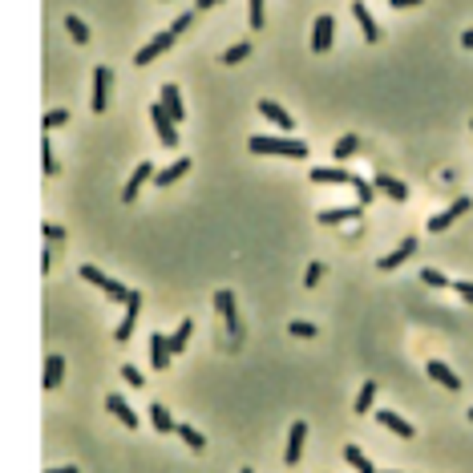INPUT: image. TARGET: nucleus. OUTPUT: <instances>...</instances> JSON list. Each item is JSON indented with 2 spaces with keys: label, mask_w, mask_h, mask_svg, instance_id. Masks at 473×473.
Wrapping results in <instances>:
<instances>
[{
  "label": "nucleus",
  "mask_w": 473,
  "mask_h": 473,
  "mask_svg": "<svg viewBox=\"0 0 473 473\" xmlns=\"http://www.w3.org/2000/svg\"><path fill=\"white\" fill-rule=\"evenodd\" d=\"M311 182H332V186H352L360 198V207H368L372 202V182L356 179V174H348V170H340V166H311L308 170Z\"/></svg>",
  "instance_id": "1"
},
{
  "label": "nucleus",
  "mask_w": 473,
  "mask_h": 473,
  "mask_svg": "<svg viewBox=\"0 0 473 473\" xmlns=\"http://www.w3.org/2000/svg\"><path fill=\"white\" fill-rule=\"evenodd\" d=\"M247 146H251V154H283V158H304L308 154V142H299V138H267V134H255Z\"/></svg>",
  "instance_id": "2"
},
{
  "label": "nucleus",
  "mask_w": 473,
  "mask_h": 473,
  "mask_svg": "<svg viewBox=\"0 0 473 473\" xmlns=\"http://www.w3.org/2000/svg\"><path fill=\"white\" fill-rule=\"evenodd\" d=\"M82 279H85V283H93V287H101V292L110 295V299H122V304H126V295L134 292V287H126V283L110 279L105 271H101V267H93V263H85V267H82Z\"/></svg>",
  "instance_id": "3"
},
{
  "label": "nucleus",
  "mask_w": 473,
  "mask_h": 473,
  "mask_svg": "<svg viewBox=\"0 0 473 473\" xmlns=\"http://www.w3.org/2000/svg\"><path fill=\"white\" fill-rule=\"evenodd\" d=\"M110 89H114V69L98 65L93 69V98H89V110L93 114H105L110 110Z\"/></svg>",
  "instance_id": "4"
},
{
  "label": "nucleus",
  "mask_w": 473,
  "mask_h": 473,
  "mask_svg": "<svg viewBox=\"0 0 473 473\" xmlns=\"http://www.w3.org/2000/svg\"><path fill=\"white\" fill-rule=\"evenodd\" d=\"M214 308H219V316L227 320V332L239 340L243 336V324H239V308H235V292H227V287H219L214 292Z\"/></svg>",
  "instance_id": "5"
},
{
  "label": "nucleus",
  "mask_w": 473,
  "mask_h": 473,
  "mask_svg": "<svg viewBox=\"0 0 473 473\" xmlns=\"http://www.w3.org/2000/svg\"><path fill=\"white\" fill-rule=\"evenodd\" d=\"M150 122H154V130H158V138H162V146H179V122L162 110V101L150 105Z\"/></svg>",
  "instance_id": "6"
},
{
  "label": "nucleus",
  "mask_w": 473,
  "mask_h": 473,
  "mask_svg": "<svg viewBox=\"0 0 473 473\" xmlns=\"http://www.w3.org/2000/svg\"><path fill=\"white\" fill-rule=\"evenodd\" d=\"M174 41H179V37L170 33V29H162V33H154V37H150V45H142V49L134 53V65H150V61H154V57H162V53L170 49Z\"/></svg>",
  "instance_id": "7"
},
{
  "label": "nucleus",
  "mask_w": 473,
  "mask_h": 473,
  "mask_svg": "<svg viewBox=\"0 0 473 473\" xmlns=\"http://www.w3.org/2000/svg\"><path fill=\"white\" fill-rule=\"evenodd\" d=\"M138 311H142V292H130V295H126V316H122V324L114 328V340H117V344H126V340L134 336Z\"/></svg>",
  "instance_id": "8"
},
{
  "label": "nucleus",
  "mask_w": 473,
  "mask_h": 473,
  "mask_svg": "<svg viewBox=\"0 0 473 473\" xmlns=\"http://www.w3.org/2000/svg\"><path fill=\"white\" fill-rule=\"evenodd\" d=\"M469 207H473V198H465V195H461V198H453V202H449V207H445L441 214H433V219H429V231L437 235V231L453 227V223H457V219H461L465 211H469Z\"/></svg>",
  "instance_id": "9"
},
{
  "label": "nucleus",
  "mask_w": 473,
  "mask_h": 473,
  "mask_svg": "<svg viewBox=\"0 0 473 473\" xmlns=\"http://www.w3.org/2000/svg\"><path fill=\"white\" fill-rule=\"evenodd\" d=\"M304 445H308V421H295L287 429V449H283V465H299L304 457Z\"/></svg>",
  "instance_id": "10"
},
{
  "label": "nucleus",
  "mask_w": 473,
  "mask_h": 473,
  "mask_svg": "<svg viewBox=\"0 0 473 473\" xmlns=\"http://www.w3.org/2000/svg\"><path fill=\"white\" fill-rule=\"evenodd\" d=\"M332 37H336V20L328 17H316V25H311V49L316 53H328L332 49Z\"/></svg>",
  "instance_id": "11"
},
{
  "label": "nucleus",
  "mask_w": 473,
  "mask_h": 473,
  "mask_svg": "<svg viewBox=\"0 0 473 473\" xmlns=\"http://www.w3.org/2000/svg\"><path fill=\"white\" fill-rule=\"evenodd\" d=\"M425 372H429V380H437L441 389H449V392L461 389V376H457L445 360H429V364H425Z\"/></svg>",
  "instance_id": "12"
},
{
  "label": "nucleus",
  "mask_w": 473,
  "mask_h": 473,
  "mask_svg": "<svg viewBox=\"0 0 473 473\" xmlns=\"http://www.w3.org/2000/svg\"><path fill=\"white\" fill-rule=\"evenodd\" d=\"M413 251H417V239L408 235V239H401V247H396V251H389L384 259H376V271H396L401 263H408V255H413Z\"/></svg>",
  "instance_id": "13"
},
{
  "label": "nucleus",
  "mask_w": 473,
  "mask_h": 473,
  "mask_svg": "<svg viewBox=\"0 0 473 473\" xmlns=\"http://www.w3.org/2000/svg\"><path fill=\"white\" fill-rule=\"evenodd\" d=\"M372 190L389 195L392 202H408V186L401 179H392V174H372Z\"/></svg>",
  "instance_id": "14"
},
{
  "label": "nucleus",
  "mask_w": 473,
  "mask_h": 473,
  "mask_svg": "<svg viewBox=\"0 0 473 473\" xmlns=\"http://www.w3.org/2000/svg\"><path fill=\"white\" fill-rule=\"evenodd\" d=\"M150 179H154V166H150V162H138V170L130 174V182L122 186V202H134V198H138V190H142Z\"/></svg>",
  "instance_id": "15"
},
{
  "label": "nucleus",
  "mask_w": 473,
  "mask_h": 473,
  "mask_svg": "<svg viewBox=\"0 0 473 473\" xmlns=\"http://www.w3.org/2000/svg\"><path fill=\"white\" fill-rule=\"evenodd\" d=\"M158 101H162V110L174 117V122H182V117H186V105H182V93H179V85H174V82H166V85H162Z\"/></svg>",
  "instance_id": "16"
},
{
  "label": "nucleus",
  "mask_w": 473,
  "mask_h": 473,
  "mask_svg": "<svg viewBox=\"0 0 473 473\" xmlns=\"http://www.w3.org/2000/svg\"><path fill=\"white\" fill-rule=\"evenodd\" d=\"M348 13H352V17L360 20V29H364V37H368V41H380V25H376L372 20V13H368V4H364V0H352V4H348Z\"/></svg>",
  "instance_id": "17"
},
{
  "label": "nucleus",
  "mask_w": 473,
  "mask_h": 473,
  "mask_svg": "<svg viewBox=\"0 0 473 473\" xmlns=\"http://www.w3.org/2000/svg\"><path fill=\"white\" fill-rule=\"evenodd\" d=\"M255 110H259V114L267 117V122H276V126H279V130H283V134L292 130V114H287V110H283V105H279V101L263 98L259 105H255Z\"/></svg>",
  "instance_id": "18"
},
{
  "label": "nucleus",
  "mask_w": 473,
  "mask_h": 473,
  "mask_svg": "<svg viewBox=\"0 0 473 473\" xmlns=\"http://www.w3.org/2000/svg\"><path fill=\"white\" fill-rule=\"evenodd\" d=\"M186 170H190V158L182 154V158H174L166 170H154V179H150V182H154V186H170V182H179Z\"/></svg>",
  "instance_id": "19"
},
{
  "label": "nucleus",
  "mask_w": 473,
  "mask_h": 473,
  "mask_svg": "<svg viewBox=\"0 0 473 473\" xmlns=\"http://www.w3.org/2000/svg\"><path fill=\"white\" fill-rule=\"evenodd\" d=\"M105 408H110V413H114L117 421L126 425V429H138V413H134V408L126 405V396H117V392H110V396H105Z\"/></svg>",
  "instance_id": "20"
},
{
  "label": "nucleus",
  "mask_w": 473,
  "mask_h": 473,
  "mask_svg": "<svg viewBox=\"0 0 473 473\" xmlns=\"http://www.w3.org/2000/svg\"><path fill=\"white\" fill-rule=\"evenodd\" d=\"M150 364L154 368H170V344L162 332H150Z\"/></svg>",
  "instance_id": "21"
},
{
  "label": "nucleus",
  "mask_w": 473,
  "mask_h": 473,
  "mask_svg": "<svg viewBox=\"0 0 473 473\" xmlns=\"http://www.w3.org/2000/svg\"><path fill=\"white\" fill-rule=\"evenodd\" d=\"M376 421L384 425L389 433H396V437H413V433H417V429H413V425H408L405 417H396L392 408H380V413H376Z\"/></svg>",
  "instance_id": "22"
},
{
  "label": "nucleus",
  "mask_w": 473,
  "mask_h": 473,
  "mask_svg": "<svg viewBox=\"0 0 473 473\" xmlns=\"http://www.w3.org/2000/svg\"><path fill=\"white\" fill-rule=\"evenodd\" d=\"M150 425H154V433H174V417L158 401H150Z\"/></svg>",
  "instance_id": "23"
},
{
  "label": "nucleus",
  "mask_w": 473,
  "mask_h": 473,
  "mask_svg": "<svg viewBox=\"0 0 473 473\" xmlns=\"http://www.w3.org/2000/svg\"><path fill=\"white\" fill-rule=\"evenodd\" d=\"M372 401H376V380H364L360 384V392H356V401H352V413H372Z\"/></svg>",
  "instance_id": "24"
},
{
  "label": "nucleus",
  "mask_w": 473,
  "mask_h": 473,
  "mask_svg": "<svg viewBox=\"0 0 473 473\" xmlns=\"http://www.w3.org/2000/svg\"><path fill=\"white\" fill-rule=\"evenodd\" d=\"M348 219H360V202H356V207H336V211H320V223H324V227H336V223H348Z\"/></svg>",
  "instance_id": "25"
},
{
  "label": "nucleus",
  "mask_w": 473,
  "mask_h": 473,
  "mask_svg": "<svg viewBox=\"0 0 473 473\" xmlns=\"http://www.w3.org/2000/svg\"><path fill=\"white\" fill-rule=\"evenodd\" d=\"M61 380H65V360L61 356H49L45 360V389H57V384H61Z\"/></svg>",
  "instance_id": "26"
},
{
  "label": "nucleus",
  "mask_w": 473,
  "mask_h": 473,
  "mask_svg": "<svg viewBox=\"0 0 473 473\" xmlns=\"http://www.w3.org/2000/svg\"><path fill=\"white\" fill-rule=\"evenodd\" d=\"M344 461H348V465H352L356 473H376V465H372V461H368L364 453H360V445H344Z\"/></svg>",
  "instance_id": "27"
},
{
  "label": "nucleus",
  "mask_w": 473,
  "mask_h": 473,
  "mask_svg": "<svg viewBox=\"0 0 473 473\" xmlns=\"http://www.w3.org/2000/svg\"><path fill=\"white\" fill-rule=\"evenodd\" d=\"M190 332H195V324H190V320H182V324L174 328V332H170V336H166V344H170V356H174V352H182V348H186V340H190Z\"/></svg>",
  "instance_id": "28"
},
{
  "label": "nucleus",
  "mask_w": 473,
  "mask_h": 473,
  "mask_svg": "<svg viewBox=\"0 0 473 473\" xmlns=\"http://www.w3.org/2000/svg\"><path fill=\"white\" fill-rule=\"evenodd\" d=\"M174 433H179V437L186 441V445H190V449H202V445H207V437H202V433H198L195 425H186V421H179V425H174Z\"/></svg>",
  "instance_id": "29"
},
{
  "label": "nucleus",
  "mask_w": 473,
  "mask_h": 473,
  "mask_svg": "<svg viewBox=\"0 0 473 473\" xmlns=\"http://www.w3.org/2000/svg\"><path fill=\"white\" fill-rule=\"evenodd\" d=\"M65 29H69V37H73L77 45H89V25H85L82 17H73V13H69V17H65Z\"/></svg>",
  "instance_id": "30"
},
{
  "label": "nucleus",
  "mask_w": 473,
  "mask_h": 473,
  "mask_svg": "<svg viewBox=\"0 0 473 473\" xmlns=\"http://www.w3.org/2000/svg\"><path fill=\"white\" fill-rule=\"evenodd\" d=\"M247 57H251V41H239V45H231V49L223 53V65H239Z\"/></svg>",
  "instance_id": "31"
},
{
  "label": "nucleus",
  "mask_w": 473,
  "mask_h": 473,
  "mask_svg": "<svg viewBox=\"0 0 473 473\" xmlns=\"http://www.w3.org/2000/svg\"><path fill=\"white\" fill-rule=\"evenodd\" d=\"M421 279L429 283V287H453V279L445 276V271H437V267H425V271H421Z\"/></svg>",
  "instance_id": "32"
},
{
  "label": "nucleus",
  "mask_w": 473,
  "mask_h": 473,
  "mask_svg": "<svg viewBox=\"0 0 473 473\" xmlns=\"http://www.w3.org/2000/svg\"><path fill=\"white\" fill-rule=\"evenodd\" d=\"M41 162H45V174H57V170H61V166H57V158H53V146H49V138H45V142H41Z\"/></svg>",
  "instance_id": "33"
},
{
  "label": "nucleus",
  "mask_w": 473,
  "mask_h": 473,
  "mask_svg": "<svg viewBox=\"0 0 473 473\" xmlns=\"http://www.w3.org/2000/svg\"><path fill=\"white\" fill-rule=\"evenodd\" d=\"M287 332H292V336H299V340H311V336H316V324H308V320H292V324H287Z\"/></svg>",
  "instance_id": "34"
},
{
  "label": "nucleus",
  "mask_w": 473,
  "mask_h": 473,
  "mask_svg": "<svg viewBox=\"0 0 473 473\" xmlns=\"http://www.w3.org/2000/svg\"><path fill=\"white\" fill-rule=\"evenodd\" d=\"M332 150H336V158H340V162H344L348 154H356V138H352V134H344V138H340V142H336V146H332Z\"/></svg>",
  "instance_id": "35"
},
{
  "label": "nucleus",
  "mask_w": 473,
  "mask_h": 473,
  "mask_svg": "<svg viewBox=\"0 0 473 473\" xmlns=\"http://www.w3.org/2000/svg\"><path fill=\"white\" fill-rule=\"evenodd\" d=\"M65 122H69V110H49V114H45V134L57 130V126H65Z\"/></svg>",
  "instance_id": "36"
},
{
  "label": "nucleus",
  "mask_w": 473,
  "mask_h": 473,
  "mask_svg": "<svg viewBox=\"0 0 473 473\" xmlns=\"http://www.w3.org/2000/svg\"><path fill=\"white\" fill-rule=\"evenodd\" d=\"M122 376H126V384H134V389H142V380H146V376L138 372L134 364H122Z\"/></svg>",
  "instance_id": "37"
},
{
  "label": "nucleus",
  "mask_w": 473,
  "mask_h": 473,
  "mask_svg": "<svg viewBox=\"0 0 473 473\" xmlns=\"http://www.w3.org/2000/svg\"><path fill=\"white\" fill-rule=\"evenodd\" d=\"M263 4H267V0H251V25H255V29H263V20H267Z\"/></svg>",
  "instance_id": "38"
},
{
  "label": "nucleus",
  "mask_w": 473,
  "mask_h": 473,
  "mask_svg": "<svg viewBox=\"0 0 473 473\" xmlns=\"http://www.w3.org/2000/svg\"><path fill=\"white\" fill-rule=\"evenodd\" d=\"M190 20H195V13H179V20L170 25V33H174V37H182L186 29H190Z\"/></svg>",
  "instance_id": "39"
},
{
  "label": "nucleus",
  "mask_w": 473,
  "mask_h": 473,
  "mask_svg": "<svg viewBox=\"0 0 473 473\" xmlns=\"http://www.w3.org/2000/svg\"><path fill=\"white\" fill-rule=\"evenodd\" d=\"M320 276H324V267H320V263H308V271H304V283H308V287H316V283H320Z\"/></svg>",
  "instance_id": "40"
},
{
  "label": "nucleus",
  "mask_w": 473,
  "mask_h": 473,
  "mask_svg": "<svg viewBox=\"0 0 473 473\" xmlns=\"http://www.w3.org/2000/svg\"><path fill=\"white\" fill-rule=\"evenodd\" d=\"M453 287H457V295H461L465 304H473V283L469 279H461V283H453Z\"/></svg>",
  "instance_id": "41"
},
{
  "label": "nucleus",
  "mask_w": 473,
  "mask_h": 473,
  "mask_svg": "<svg viewBox=\"0 0 473 473\" xmlns=\"http://www.w3.org/2000/svg\"><path fill=\"white\" fill-rule=\"evenodd\" d=\"M41 231H45V239H53V243H57V239H65V231L57 227V223H45Z\"/></svg>",
  "instance_id": "42"
},
{
  "label": "nucleus",
  "mask_w": 473,
  "mask_h": 473,
  "mask_svg": "<svg viewBox=\"0 0 473 473\" xmlns=\"http://www.w3.org/2000/svg\"><path fill=\"white\" fill-rule=\"evenodd\" d=\"M417 4H425V0H392V8H417Z\"/></svg>",
  "instance_id": "43"
},
{
  "label": "nucleus",
  "mask_w": 473,
  "mask_h": 473,
  "mask_svg": "<svg viewBox=\"0 0 473 473\" xmlns=\"http://www.w3.org/2000/svg\"><path fill=\"white\" fill-rule=\"evenodd\" d=\"M461 45H465V49H473V29H465V33H461Z\"/></svg>",
  "instance_id": "44"
},
{
  "label": "nucleus",
  "mask_w": 473,
  "mask_h": 473,
  "mask_svg": "<svg viewBox=\"0 0 473 473\" xmlns=\"http://www.w3.org/2000/svg\"><path fill=\"white\" fill-rule=\"evenodd\" d=\"M214 4H223V0H198L195 8H198V13H202V8H214Z\"/></svg>",
  "instance_id": "45"
},
{
  "label": "nucleus",
  "mask_w": 473,
  "mask_h": 473,
  "mask_svg": "<svg viewBox=\"0 0 473 473\" xmlns=\"http://www.w3.org/2000/svg\"><path fill=\"white\" fill-rule=\"evenodd\" d=\"M45 473H82L77 465H61V469H45Z\"/></svg>",
  "instance_id": "46"
},
{
  "label": "nucleus",
  "mask_w": 473,
  "mask_h": 473,
  "mask_svg": "<svg viewBox=\"0 0 473 473\" xmlns=\"http://www.w3.org/2000/svg\"><path fill=\"white\" fill-rule=\"evenodd\" d=\"M469 421H473V408H469Z\"/></svg>",
  "instance_id": "47"
},
{
  "label": "nucleus",
  "mask_w": 473,
  "mask_h": 473,
  "mask_svg": "<svg viewBox=\"0 0 473 473\" xmlns=\"http://www.w3.org/2000/svg\"><path fill=\"white\" fill-rule=\"evenodd\" d=\"M469 130H473V122H469Z\"/></svg>",
  "instance_id": "48"
},
{
  "label": "nucleus",
  "mask_w": 473,
  "mask_h": 473,
  "mask_svg": "<svg viewBox=\"0 0 473 473\" xmlns=\"http://www.w3.org/2000/svg\"><path fill=\"white\" fill-rule=\"evenodd\" d=\"M243 473H251V469H243Z\"/></svg>",
  "instance_id": "49"
}]
</instances>
